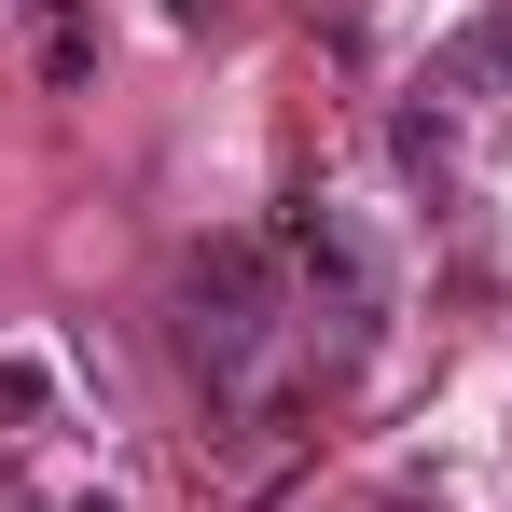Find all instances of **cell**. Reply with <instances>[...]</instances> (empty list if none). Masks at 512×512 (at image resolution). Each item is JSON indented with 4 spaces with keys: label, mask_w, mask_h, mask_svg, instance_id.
I'll return each mask as SVG.
<instances>
[{
    "label": "cell",
    "mask_w": 512,
    "mask_h": 512,
    "mask_svg": "<svg viewBox=\"0 0 512 512\" xmlns=\"http://www.w3.org/2000/svg\"><path fill=\"white\" fill-rule=\"evenodd\" d=\"M291 333H305V291L277 277L263 236H222V250L180 263V360H194L222 402H250L263 374L291 360Z\"/></svg>",
    "instance_id": "6da1fadb"
},
{
    "label": "cell",
    "mask_w": 512,
    "mask_h": 512,
    "mask_svg": "<svg viewBox=\"0 0 512 512\" xmlns=\"http://www.w3.org/2000/svg\"><path fill=\"white\" fill-rule=\"evenodd\" d=\"M42 70H56V84H84V70H97V28H84V0H42Z\"/></svg>",
    "instance_id": "7a4b0ae2"
},
{
    "label": "cell",
    "mask_w": 512,
    "mask_h": 512,
    "mask_svg": "<svg viewBox=\"0 0 512 512\" xmlns=\"http://www.w3.org/2000/svg\"><path fill=\"white\" fill-rule=\"evenodd\" d=\"M457 84H512V0L471 28V42H457Z\"/></svg>",
    "instance_id": "3957f363"
},
{
    "label": "cell",
    "mask_w": 512,
    "mask_h": 512,
    "mask_svg": "<svg viewBox=\"0 0 512 512\" xmlns=\"http://www.w3.org/2000/svg\"><path fill=\"white\" fill-rule=\"evenodd\" d=\"M42 402H56V374H42V360H0V416L28 429V416H42Z\"/></svg>",
    "instance_id": "277c9868"
},
{
    "label": "cell",
    "mask_w": 512,
    "mask_h": 512,
    "mask_svg": "<svg viewBox=\"0 0 512 512\" xmlns=\"http://www.w3.org/2000/svg\"><path fill=\"white\" fill-rule=\"evenodd\" d=\"M70 512H111V499H70Z\"/></svg>",
    "instance_id": "5b68a950"
},
{
    "label": "cell",
    "mask_w": 512,
    "mask_h": 512,
    "mask_svg": "<svg viewBox=\"0 0 512 512\" xmlns=\"http://www.w3.org/2000/svg\"><path fill=\"white\" fill-rule=\"evenodd\" d=\"M402 512H416V499H402ZM429 512H443V499H429Z\"/></svg>",
    "instance_id": "8992f818"
}]
</instances>
